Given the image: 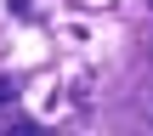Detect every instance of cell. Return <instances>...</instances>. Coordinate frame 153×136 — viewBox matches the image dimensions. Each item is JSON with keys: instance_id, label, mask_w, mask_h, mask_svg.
Instances as JSON below:
<instances>
[{"instance_id": "obj_1", "label": "cell", "mask_w": 153, "mask_h": 136, "mask_svg": "<svg viewBox=\"0 0 153 136\" xmlns=\"http://www.w3.org/2000/svg\"><path fill=\"white\" fill-rule=\"evenodd\" d=\"M0 102H11V80H0Z\"/></svg>"}]
</instances>
